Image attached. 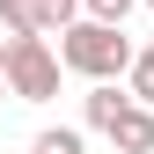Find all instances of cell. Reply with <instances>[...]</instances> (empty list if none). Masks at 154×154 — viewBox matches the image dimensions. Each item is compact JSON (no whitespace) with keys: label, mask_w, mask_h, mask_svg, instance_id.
I'll list each match as a JSON object with an SVG mask.
<instances>
[{"label":"cell","mask_w":154,"mask_h":154,"mask_svg":"<svg viewBox=\"0 0 154 154\" xmlns=\"http://www.w3.org/2000/svg\"><path fill=\"white\" fill-rule=\"evenodd\" d=\"M59 66H73V73H88V81H118V73H132V37H125V22H73L59 29Z\"/></svg>","instance_id":"1"},{"label":"cell","mask_w":154,"mask_h":154,"mask_svg":"<svg viewBox=\"0 0 154 154\" xmlns=\"http://www.w3.org/2000/svg\"><path fill=\"white\" fill-rule=\"evenodd\" d=\"M8 95H22V103L59 95V51L44 37H8Z\"/></svg>","instance_id":"2"},{"label":"cell","mask_w":154,"mask_h":154,"mask_svg":"<svg viewBox=\"0 0 154 154\" xmlns=\"http://www.w3.org/2000/svg\"><path fill=\"white\" fill-rule=\"evenodd\" d=\"M73 15H81V0H0L8 37H59Z\"/></svg>","instance_id":"3"},{"label":"cell","mask_w":154,"mask_h":154,"mask_svg":"<svg viewBox=\"0 0 154 154\" xmlns=\"http://www.w3.org/2000/svg\"><path fill=\"white\" fill-rule=\"evenodd\" d=\"M110 147L118 154H154V103H125L118 125H110Z\"/></svg>","instance_id":"4"},{"label":"cell","mask_w":154,"mask_h":154,"mask_svg":"<svg viewBox=\"0 0 154 154\" xmlns=\"http://www.w3.org/2000/svg\"><path fill=\"white\" fill-rule=\"evenodd\" d=\"M132 103V95H118V88H110V81H95V95H88V125L95 132H110V125H118V110Z\"/></svg>","instance_id":"5"},{"label":"cell","mask_w":154,"mask_h":154,"mask_svg":"<svg viewBox=\"0 0 154 154\" xmlns=\"http://www.w3.org/2000/svg\"><path fill=\"white\" fill-rule=\"evenodd\" d=\"M132 103H154V44L132 59Z\"/></svg>","instance_id":"6"},{"label":"cell","mask_w":154,"mask_h":154,"mask_svg":"<svg viewBox=\"0 0 154 154\" xmlns=\"http://www.w3.org/2000/svg\"><path fill=\"white\" fill-rule=\"evenodd\" d=\"M37 154H81V132H66V125L59 132H37Z\"/></svg>","instance_id":"7"},{"label":"cell","mask_w":154,"mask_h":154,"mask_svg":"<svg viewBox=\"0 0 154 154\" xmlns=\"http://www.w3.org/2000/svg\"><path fill=\"white\" fill-rule=\"evenodd\" d=\"M81 8L95 15V22H125V15H132V0H81Z\"/></svg>","instance_id":"8"},{"label":"cell","mask_w":154,"mask_h":154,"mask_svg":"<svg viewBox=\"0 0 154 154\" xmlns=\"http://www.w3.org/2000/svg\"><path fill=\"white\" fill-rule=\"evenodd\" d=\"M0 95H8V44H0Z\"/></svg>","instance_id":"9"},{"label":"cell","mask_w":154,"mask_h":154,"mask_svg":"<svg viewBox=\"0 0 154 154\" xmlns=\"http://www.w3.org/2000/svg\"><path fill=\"white\" fill-rule=\"evenodd\" d=\"M147 8H154V0H147Z\"/></svg>","instance_id":"10"}]
</instances>
